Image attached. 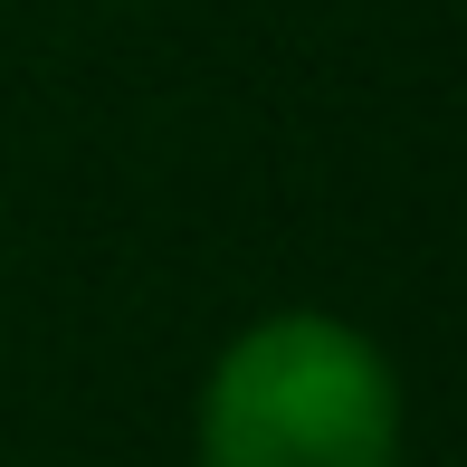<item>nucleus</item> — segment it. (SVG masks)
Instances as JSON below:
<instances>
[{"label": "nucleus", "instance_id": "f257e3e1", "mask_svg": "<svg viewBox=\"0 0 467 467\" xmlns=\"http://www.w3.org/2000/svg\"><path fill=\"white\" fill-rule=\"evenodd\" d=\"M201 467H400V372L344 315H258L229 334L191 410Z\"/></svg>", "mask_w": 467, "mask_h": 467}]
</instances>
